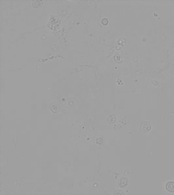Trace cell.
Returning a JSON list of instances; mask_svg holds the SVG:
<instances>
[{"label": "cell", "instance_id": "6da1fadb", "mask_svg": "<svg viewBox=\"0 0 174 195\" xmlns=\"http://www.w3.org/2000/svg\"><path fill=\"white\" fill-rule=\"evenodd\" d=\"M167 188L169 191H174V182H169L167 184Z\"/></svg>", "mask_w": 174, "mask_h": 195}]
</instances>
